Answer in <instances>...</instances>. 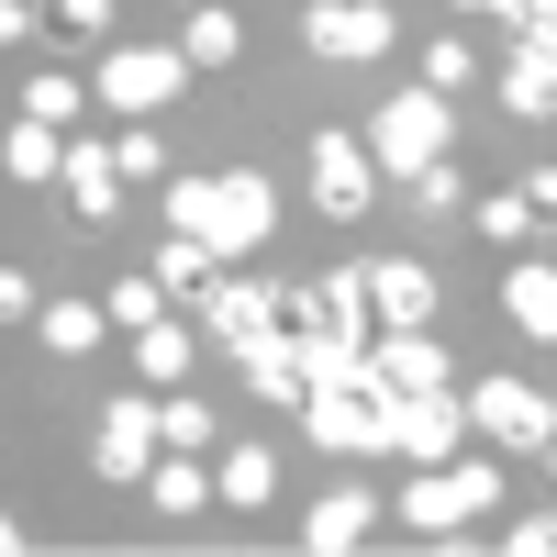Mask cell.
<instances>
[{"instance_id": "1f68e13d", "label": "cell", "mask_w": 557, "mask_h": 557, "mask_svg": "<svg viewBox=\"0 0 557 557\" xmlns=\"http://www.w3.org/2000/svg\"><path fill=\"white\" fill-rule=\"evenodd\" d=\"M424 89H469V45H457V34L424 45Z\"/></svg>"}, {"instance_id": "d590c367", "label": "cell", "mask_w": 557, "mask_h": 557, "mask_svg": "<svg viewBox=\"0 0 557 557\" xmlns=\"http://www.w3.org/2000/svg\"><path fill=\"white\" fill-rule=\"evenodd\" d=\"M34 34V0H0V45H23Z\"/></svg>"}, {"instance_id": "e575fe53", "label": "cell", "mask_w": 557, "mask_h": 557, "mask_svg": "<svg viewBox=\"0 0 557 557\" xmlns=\"http://www.w3.org/2000/svg\"><path fill=\"white\" fill-rule=\"evenodd\" d=\"M57 23L67 34H112V0H57Z\"/></svg>"}, {"instance_id": "f546056e", "label": "cell", "mask_w": 557, "mask_h": 557, "mask_svg": "<svg viewBox=\"0 0 557 557\" xmlns=\"http://www.w3.org/2000/svg\"><path fill=\"white\" fill-rule=\"evenodd\" d=\"M57 157H67L57 123H12V146H0V168H12V178H57Z\"/></svg>"}, {"instance_id": "e0dca14e", "label": "cell", "mask_w": 557, "mask_h": 557, "mask_svg": "<svg viewBox=\"0 0 557 557\" xmlns=\"http://www.w3.org/2000/svg\"><path fill=\"white\" fill-rule=\"evenodd\" d=\"M502 112H524V123L557 112V34H524L513 45V67H502Z\"/></svg>"}, {"instance_id": "52a82bcc", "label": "cell", "mask_w": 557, "mask_h": 557, "mask_svg": "<svg viewBox=\"0 0 557 557\" xmlns=\"http://www.w3.org/2000/svg\"><path fill=\"white\" fill-rule=\"evenodd\" d=\"M457 412H469V435L535 446V457H546V435H557V401H546V391H524V380H480V391L457 401Z\"/></svg>"}, {"instance_id": "3957f363", "label": "cell", "mask_w": 557, "mask_h": 557, "mask_svg": "<svg viewBox=\"0 0 557 557\" xmlns=\"http://www.w3.org/2000/svg\"><path fill=\"white\" fill-rule=\"evenodd\" d=\"M491 502H502V469H491V457H435V469L401 491V524L446 535V524H480Z\"/></svg>"}, {"instance_id": "f1b7e54d", "label": "cell", "mask_w": 557, "mask_h": 557, "mask_svg": "<svg viewBox=\"0 0 557 557\" xmlns=\"http://www.w3.org/2000/svg\"><path fill=\"white\" fill-rule=\"evenodd\" d=\"M157 312H168V290H157V268H134V278H112V301H101V323H123V335H146Z\"/></svg>"}, {"instance_id": "8d00e7d4", "label": "cell", "mask_w": 557, "mask_h": 557, "mask_svg": "<svg viewBox=\"0 0 557 557\" xmlns=\"http://www.w3.org/2000/svg\"><path fill=\"white\" fill-rule=\"evenodd\" d=\"M12 546H23V524H12V513H0V557H12Z\"/></svg>"}, {"instance_id": "484cf974", "label": "cell", "mask_w": 557, "mask_h": 557, "mask_svg": "<svg viewBox=\"0 0 557 557\" xmlns=\"http://www.w3.org/2000/svg\"><path fill=\"white\" fill-rule=\"evenodd\" d=\"M157 446H178V457H190V446H223L212 401H201V391H168V401H157Z\"/></svg>"}, {"instance_id": "9c48e42d", "label": "cell", "mask_w": 557, "mask_h": 557, "mask_svg": "<svg viewBox=\"0 0 557 557\" xmlns=\"http://www.w3.org/2000/svg\"><path fill=\"white\" fill-rule=\"evenodd\" d=\"M301 45L312 57H391V0H312L301 12Z\"/></svg>"}, {"instance_id": "44dd1931", "label": "cell", "mask_w": 557, "mask_h": 557, "mask_svg": "<svg viewBox=\"0 0 557 557\" xmlns=\"http://www.w3.org/2000/svg\"><path fill=\"white\" fill-rule=\"evenodd\" d=\"M502 312H513V323H524V335L546 346V335H557V268H535V257H524L513 278H502Z\"/></svg>"}, {"instance_id": "4fadbf2b", "label": "cell", "mask_w": 557, "mask_h": 557, "mask_svg": "<svg viewBox=\"0 0 557 557\" xmlns=\"http://www.w3.org/2000/svg\"><path fill=\"white\" fill-rule=\"evenodd\" d=\"M146 457H157V401H112L101 412V446H89V469H101V480H146Z\"/></svg>"}, {"instance_id": "30bf717a", "label": "cell", "mask_w": 557, "mask_h": 557, "mask_svg": "<svg viewBox=\"0 0 557 557\" xmlns=\"http://www.w3.org/2000/svg\"><path fill=\"white\" fill-rule=\"evenodd\" d=\"M312 201L335 212V223H357L368 201H380V168H368L357 134H312Z\"/></svg>"}, {"instance_id": "ffe728a7", "label": "cell", "mask_w": 557, "mask_h": 557, "mask_svg": "<svg viewBox=\"0 0 557 557\" xmlns=\"http://www.w3.org/2000/svg\"><path fill=\"white\" fill-rule=\"evenodd\" d=\"M268 491H278V457H268V446H235V457L212 469V502H235V513H268Z\"/></svg>"}, {"instance_id": "7a4b0ae2", "label": "cell", "mask_w": 557, "mask_h": 557, "mask_svg": "<svg viewBox=\"0 0 557 557\" xmlns=\"http://www.w3.org/2000/svg\"><path fill=\"white\" fill-rule=\"evenodd\" d=\"M435 157H457L446 89H391L380 123H368V168H380V178H412V168H435Z\"/></svg>"}, {"instance_id": "9a60e30c", "label": "cell", "mask_w": 557, "mask_h": 557, "mask_svg": "<svg viewBox=\"0 0 557 557\" xmlns=\"http://www.w3.org/2000/svg\"><path fill=\"white\" fill-rule=\"evenodd\" d=\"M57 178H67V201H78V223H112V212H123V168H112V146H101V134H67V157H57Z\"/></svg>"}, {"instance_id": "d4e9b609", "label": "cell", "mask_w": 557, "mask_h": 557, "mask_svg": "<svg viewBox=\"0 0 557 557\" xmlns=\"http://www.w3.org/2000/svg\"><path fill=\"white\" fill-rule=\"evenodd\" d=\"M146 502H157V513H168V524H190V513H201V502H212V480L190 469V457H146Z\"/></svg>"}, {"instance_id": "d6a6232c", "label": "cell", "mask_w": 557, "mask_h": 557, "mask_svg": "<svg viewBox=\"0 0 557 557\" xmlns=\"http://www.w3.org/2000/svg\"><path fill=\"white\" fill-rule=\"evenodd\" d=\"M502 546H513V557H557V524H546V513H524V524L502 535Z\"/></svg>"}, {"instance_id": "8fae6325", "label": "cell", "mask_w": 557, "mask_h": 557, "mask_svg": "<svg viewBox=\"0 0 557 557\" xmlns=\"http://www.w3.org/2000/svg\"><path fill=\"white\" fill-rule=\"evenodd\" d=\"M290 335H335V346H357V335H368V278L335 268V278H312V290H290Z\"/></svg>"}, {"instance_id": "ba28073f", "label": "cell", "mask_w": 557, "mask_h": 557, "mask_svg": "<svg viewBox=\"0 0 557 557\" xmlns=\"http://www.w3.org/2000/svg\"><path fill=\"white\" fill-rule=\"evenodd\" d=\"M401 391H446V346H435V323H391V335L368 346V401H401Z\"/></svg>"}, {"instance_id": "6da1fadb", "label": "cell", "mask_w": 557, "mask_h": 557, "mask_svg": "<svg viewBox=\"0 0 557 557\" xmlns=\"http://www.w3.org/2000/svg\"><path fill=\"white\" fill-rule=\"evenodd\" d=\"M168 235H201L223 268H235V257H257L278 235V190L257 168H235V178H168Z\"/></svg>"}, {"instance_id": "277c9868", "label": "cell", "mask_w": 557, "mask_h": 557, "mask_svg": "<svg viewBox=\"0 0 557 557\" xmlns=\"http://www.w3.org/2000/svg\"><path fill=\"white\" fill-rule=\"evenodd\" d=\"M178 89H190V57H178V45H112V57H101V89H89V101H112L123 123H146L157 101H178Z\"/></svg>"}, {"instance_id": "7c38bea8", "label": "cell", "mask_w": 557, "mask_h": 557, "mask_svg": "<svg viewBox=\"0 0 557 557\" xmlns=\"http://www.w3.org/2000/svg\"><path fill=\"white\" fill-rule=\"evenodd\" d=\"M301 435L335 457H380V401L368 391H301Z\"/></svg>"}, {"instance_id": "8992f818", "label": "cell", "mask_w": 557, "mask_h": 557, "mask_svg": "<svg viewBox=\"0 0 557 557\" xmlns=\"http://www.w3.org/2000/svg\"><path fill=\"white\" fill-rule=\"evenodd\" d=\"M290 323V290H257V278H235V268H212V290H201V335L235 357V346H257V335H278Z\"/></svg>"}, {"instance_id": "ac0fdd59", "label": "cell", "mask_w": 557, "mask_h": 557, "mask_svg": "<svg viewBox=\"0 0 557 557\" xmlns=\"http://www.w3.org/2000/svg\"><path fill=\"white\" fill-rule=\"evenodd\" d=\"M546 212H557V178L535 168V178H513V190H491V201H480V235H491V246H524Z\"/></svg>"}, {"instance_id": "83f0119b", "label": "cell", "mask_w": 557, "mask_h": 557, "mask_svg": "<svg viewBox=\"0 0 557 557\" xmlns=\"http://www.w3.org/2000/svg\"><path fill=\"white\" fill-rule=\"evenodd\" d=\"M212 268H223V257H212L201 235H168V246H157V290H190V301H201V290H212Z\"/></svg>"}, {"instance_id": "5b68a950", "label": "cell", "mask_w": 557, "mask_h": 557, "mask_svg": "<svg viewBox=\"0 0 557 557\" xmlns=\"http://www.w3.org/2000/svg\"><path fill=\"white\" fill-rule=\"evenodd\" d=\"M380 446L412 457V469H435V457L469 446V412H457V391H401V401H380Z\"/></svg>"}, {"instance_id": "74e56055", "label": "cell", "mask_w": 557, "mask_h": 557, "mask_svg": "<svg viewBox=\"0 0 557 557\" xmlns=\"http://www.w3.org/2000/svg\"><path fill=\"white\" fill-rule=\"evenodd\" d=\"M469 12H513V0H469Z\"/></svg>"}, {"instance_id": "d6986e66", "label": "cell", "mask_w": 557, "mask_h": 557, "mask_svg": "<svg viewBox=\"0 0 557 557\" xmlns=\"http://www.w3.org/2000/svg\"><path fill=\"white\" fill-rule=\"evenodd\" d=\"M368 524H380V502H368V491H323L312 502V524H301V546H323V557H346Z\"/></svg>"}, {"instance_id": "5bb4252c", "label": "cell", "mask_w": 557, "mask_h": 557, "mask_svg": "<svg viewBox=\"0 0 557 557\" xmlns=\"http://www.w3.org/2000/svg\"><path fill=\"white\" fill-rule=\"evenodd\" d=\"M357 278H368V323H435V268L424 257H380Z\"/></svg>"}, {"instance_id": "cb8c5ba5", "label": "cell", "mask_w": 557, "mask_h": 557, "mask_svg": "<svg viewBox=\"0 0 557 557\" xmlns=\"http://www.w3.org/2000/svg\"><path fill=\"white\" fill-rule=\"evenodd\" d=\"M34 335H45V357H89L101 346V301H34Z\"/></svg>"}, {"instance_id": "4dcf8cb0", "label": "cell", "mask_w": 557, "mask_h": 557, "mask_svg": "<svg viewBox=\"0 0 557 557\" xmlns=\"http://www.w3.org/2000/svg\"><path fill=\"white\" fill-rule=\"evenodd\" d=\"M112 168H123V178H168V146H157L146 123H123V134H112Z\"/></svg>"}, {"instance_id": "2e32d148", "label": "cell", "mask_w": 557, "mask_h": 557, "mask_svg": "<svg viewBox=\"0 0 557 557\" xmlns=\"http://www.w3.org/2000/svg\"><path fill=\"white\" fill-rule=\"evenodd\" d=\"M235 368H246V391H257L268 412H301V335H290V323L257 335V346H235Z\"/></svg>"}, {"instance_id": "4316f807", "label": "cell", "mask_w": 557, "mask_h": 557, "mask_svg": "<svg viewBox=\"0 0 557 557\" xmlns=\"http://www.w3.org/2000/svg\"><path fill=\"white\" fill-rule=\"evenodd\" d=\"M78 101H89V89H78L67 67H34V78H23V123H57V134H67V123H78Z\"/></svg>"}, {"instance_id": "603a6c76", "label": "cell", "mask_w": 557, "mask_h": 557, "mask_svg": "<svg viewBox=\"0 0 557 557\" xmlns=\"http://www.w3.org/2000/svg\"><path fill=\"white\" fill-rule=\"evenodd\" d=\"M178 57H190V67H235V57H246V23L223 12V0H201L190 34H178Z\"/></svg>"}, {"instance_id": "7402d4cb", "label": "cell", "mask_w": 557, "mask_h": 557, "mask_svg": "<svg viewBox=\"0 0 557 557\" xmlns=\"http://www.w3.org/2000/svg\"><path fill=\"white\" fill-rule=\"evenodd\" d=\"M190 357H201V346H190V323H168V312L146 323V335H134V368H146L157 391H178V380H190Z\"/></svg>"}, {"instance_id": "836d02e7", "label": "cell", "mask_w": 557, "mask_h": 557, "mask_svg": "<svg viewBox=\"0 0 557 557\" xmlns=\"http://www.w3.org/2000/svg\"><path fill=\"white\" fill-rule=\"evenodd\" d=\"M0 323H34V278L23 268H0Z\"/></svg>"}]
</instances>
